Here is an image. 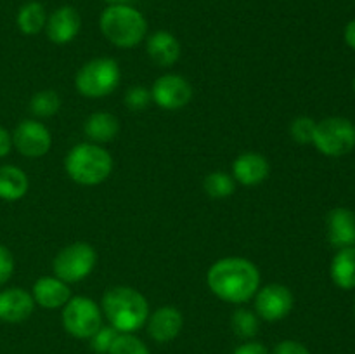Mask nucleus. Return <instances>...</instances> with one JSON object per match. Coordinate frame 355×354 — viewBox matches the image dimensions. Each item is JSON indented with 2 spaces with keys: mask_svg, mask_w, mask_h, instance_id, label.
Listing matches in <instances>:
<instances>
[{
  "mask_svg": "<svg viewBox=\"0 0 355 354\" xmlns=\"http://www.w3.org/2000/svg\"><path fill=\"white\" fill-rule=\"evenodd\" d=\"M343 40H345V44L349 45L350 49L355 51V19L347 23L345 30H343Z\"/></svg>",
  "mask_w": 355,
  "mask_h": 354,
  "instance_id": "nucleus-34",
  "label": "nucleus"
},
{
  "mask_svg": "<svg viewBox=\"0 0 355 354\" xmlns=\"http://www.w3.org/2000/svg\"><path fill=\"white\" fill-rule=\"evenodd\" d=\"M101 33L107 42L120 49H132L148 35V21L144 14L128 3L107 6L99 17Z\"/></svg>",
  "mask_w": 355,
  "mask_h": 354,
  "instance_id": "nucleus-3",
  "label": "nucleus"
},
{
  "mask_svg": "<svg viewBox=\"0 0 355 354\" xmlns=\"http://www.w3.org/2000/svg\"><path fill=\"white\" fill-rule=\"evenodd\" d=\"M329 276L333 283L342 290L355 288V246L336 250L329 266Z\"/></svg>",
  "mask_w": 355,
  "mask_h": 354,
  "instance_id": "nucleus-20",
  "label": "nucleus"
},
{
  "mask_svg": "<svg viewBox=\"0 0 355 354\" xmlns=\"http://www.w3.org/2000/svg\"><path fill=\"white\" fill-rule=\"evenodd\" d=\"M83 132L94 144H103V142L113 141L120 132V121L113 113L107 111H96L89 115L83 124Z\"/></svg>",
  "mask_w": 355,
  "mask_h": 354,
  "instance_id": "nucleus-19",
  "label": "nucleus"
},
{
  "mask_svg": "<svg viewBox=\"0 0 355 354\" xmlns=\"http://www.w3.org/2000/svg\"><path fill=\"white\" fill-rule=\"evenodd\" d=\"M31 297L40 307L59 309L71 298V292L68 283L59 280L58 276H42L33 283Z\"/></svg>",
  "mask_w": 355,
  "mask_h": 354,
  "instance_id": "nucleus-17",
  "label": "nucleus"
},
{
  "mask_svg": "<svg viewBox=\"0 0 355 354\" xmlns=\"http://www.w3.org/2000/svg\"><path fill=\"white\" fill-rule=\"evenodd\" d=\"M148 333L155 342L166 344L172 342L182 332L184 318L182 312L173 305H163L158 307L155 312H151L146 321Z\"/></svg>",
  "mask_w": 355,
  "mask_h": 354,
  "instance_id": "nucleus-13",
  "label": "nucleus"
},
{
  "mask_svg": "<svg viewBox=\"0 0 355 354\" xmlns=\"http://www.w3.org/2000/svg\"><path fill=\"white\" fill-rule=\"evenodd\" d=\"M255 312L263 321H281L291 312L295 297L286 285L270 283L259 288L255 294Z\"/></svg>",
  "mask_w": 355,
  "mask_h": 354,
  "instance_id": "nucleus-9",
  "label": "nucleus"
},
{
  "mask_svg": "<svg viewBox=\"0 0 355 354\" xmlns=\"http://www.w3.org/2000/svg\"><path fill=\"white\" fill-rule=\"evenodd\" d=\"M30 180L16 165H0V200L17 201L28 193Z\"/></svg>",
  "mask_w": 355,
  "mask_h": 354,
  "instance_id": "nucleus-21",
  "label": "nucleus"
},
{
  "mask_svg": "<svg viewBox=\"0 0 355 354\" xmlns=\"http://www.w3.org/2000/svg\"><path fill=\"white\" fill-rule=\"evenodd\" d=\"M231 328L239 339L250 340L259 333L260 318L255 311H250L246 307H238L231 314Z\"/></svg>",
  "mask_w": 355,
  "mask_h": 354,
  "instance_id": "nucleus-23",
  "label": "nucleus"
},
{
  "mask_svg": "<svg viewBox=\"0 0 355 354\" xmlns=\"http://www.w3.org/2000/svg\"><path fill=\"white\" fill-rule=\"evenodd\" d=\"M12 146L23 156L40 158L52 146L51 130L38 120H23L14 128Z\"/></svg>",
  "mask_w": 355,
  "mask_h": 354,
  "instance_id": "nucleus-11",
  "label": "nucleus"
},
{
  "mask_svg": "<svg viewBox=\"0 0 355 354\" xmlns=\"http://www.w3.org/2000/svg\"><path fill=\"white\" fill-rule=\"evenodd\" d=\"M318 121L311 117H297L290 125V134L298 144H312Z\"/></svg>",
  "mask_w": 355,
  "mask_h": 354,
  "instance_id": "nucleus-27",
  "label": "nucleus"
},
{
  "mask_svg": "<svg viewBox=\"0 0 355 354\" xmlns=\"http://www.w3.org/2000/svg\"><path fill=\"white\" fill-rule=\"evenodd\" d=\"M328 242L336 250L355 246V214L350 208L336 207L326 217Z\"/></svg>",
  "mask_w": 355,
  "mask_h": 354,
  "instance_id": "nucleus-15",
  "label": "nucleus"
},
{
  "mask_svg": "<svg viewBox=\"0 0 355 354\" xmlns=\"http://www.w3.org/2000/svg\"><path fill=\"white\" fill-rule=\"evenodd\" d=\"M203 189L210 198H227L236 191V180L231 174L215 170L205 177Z\"/></svg>",
  "mask_w": 355,
  "mask_h": 354,
  "instance_id": "nucleus-24",
  "label": "nucleus"
},
{
  "mask_svg": "<svg viewBox=\"0 0 355 354\" xmlns=\"http://www.w3.org/2000/svg\"><path fill=\"white\" fill-rule=\"evenodd\" d=\"M232 354H269V351H267V347L263 344L255 342V340H246L245 344L236 347V351Z\"/></svg>",
  "mask_w": 355,
  "mask_h": 354,
  "instance_id": "nucleus-32",
  "label": "nucleus"
},
{
  "mask_svg": "<svg viewBox=\"0 0 355 354\" xmlns=\"http://www.w3.org/2000/svg\"><path fill=\"white\" fill-rule=\"evenodd\" d=\"M120 332L113 328L111 325H103L92 337L89 339L90 342V349L97 354H107L110 353L111 346H113L114 339Z\"/></svg>",
  "mask_w": 355,
  "mask_h": 354,
  "instance_id": "nucleus-28",
  "label": "nucleus"
},
{
  "mask_svg": "<svg viewBox=\"0 0 355 354\" xmlns=\"http://www.w3.org/2000/svg\"><path fill=\"white\" fill-rule=\"evenodd\" d=\"M61 321L69 335L89 340L103 326V311L90 297L76 295L62 305Z\"/></svg>",
  "mask_w": 355,
  "mask_h": 354,
  "instance_id": "nucleus-7",
  "label": "nucleus"
},
{
  "mask_svg": "<svg viewBox=\"0 0 355 354\" xmlns=\"http://www.w3.org/2000/svg\"><path fill=\"white\" fill-rule=\"evenodd\" d=\"M269 160L255 151L241 153L232 163V177L243 186H257L269 177Z\"/></svg>",
  "mask_w": 355,
  "mask_h": 354,
  "instance_id": "nucleus-16",
  "label": "nucleus"
},
{
  "mask_svg": "<svg viewBox=\"0 0 355 354\" xmlns=\"http://www.w3.org/2000/svg\"><path fill=\"white\" fill-rule=\"evenodd\" d=\"M61 110V97L55 90H40L30 99V111L37 118H51Z\"/></svg>",
  "mask_w": 355,
  "mask_h": 354,
  "instance_id": "nucleus-25",
  "label": "nucleus"
},
{
  "mask_svg": "<svg viewBox=\"0 0 355 354\" xmlns=\"http://www.w3.org/2000/svg\"><path fill=\"white\" fill-rule=\"evenodd\" d=\"M272 354H311V351L298 340H283L274 347Z\"/></svg>",
  "mask_w": 355,
  "mask_h": 354,
  "instance_id": "nucleus-31",
  "label": "nucleus"
},
{
  "mask_svg": "<svg viewBox=\"0 0 355 354\" xmlns=\"http://www.w3.org/2000/svg\"><path fill=\"white\" fill-rule=\"evenodd\" d=\"M14 273V255L6 245L0 243V287L6 285L12 278Z\"/></svg>",
  "mask_w": 355,
  "mask_h": 354,
  "instance_id": "nucleus-30",
  "label": "nucleus"
},
{
  "mask_svg": "<svg viewBox=\"0 0 355 354\" xmlns=\"http://www.w3.org/2000/svg\"><path fill=\"white\" fill-rule=\"evenodd\" d=\"M96 262L97 253L94 246L85 242H75L59 250L52 260V271L64 283H78L92 273Z\"/></svg>",
  "mask_w": 355,
  "mask_h": 354,
  "instance_id": "nucleus-8",
  "label": "nucleus"
},
{
  "mask_svg": "<svg viewBox=\"0 0 355 354\" xmlns=\"http://www.w3.org/2000/svg\"><path fill=\"white\" fill-rule=\"evenodd\" d=\"M121 71L113 58H96L87 61L75 76V87L83 97L101 99L116 90Z\"/></svg>",
  "mask_w": 355,
  "mask_h": 354,
  "instance_id": "nucleus-5",
  "label": "nucleus"
},
{
  "mask_svg": "<svg viewBox=\"0 0 355 354\" xmlns=\"http://www.w3.org/2000/svg\"><path fill=\"white\" fill-rule=\"evenodd\" d=\"M12 148V134L0 125V158L9 155Z\"/></svg>",
  "mask_w": 355,
  "mask_h": 354,
  "instance_id": "nucleus-33",
  "label": "nucleus"
},
{
  "mask_svg": "<svg viewBox=\"0 0 355 354\" xmlns=\"http://www.w3.org/2000/svg\"><path fill=\"white\" fill-rule=\"evenodd\" d=\"M151 101H153L151 90H149L148 87L134 85L125 92V104H127L128 110L132 111L146 110Z\"/></svg>",
  "mask_w": 355,
  "mask_h": 354,
  "instance_id": "nucleus-29",
  "label": "nucleus"
},
{
  "mask_svg": "<svg viewBox=\"0 0 355 354\" xmlns=\"http://www.w3.org/2000/svg\"><path fill=\"white\" fill-rule=\"evenodd\" d=\"M146 51H148L149 59L156 66L162 68H170L175 65L180 58V42L173 33L166 30H158L151 33L146 42Z\"/></svg>",
  "mask_w": 355,
  "mask_h": 354,
  "instance_id": "nucleus-18",
  "label": "nucleus"
},
{
  "mask_svg": "<svg viewBox=\"0 0 355 354\" xmlns=\"http://www.w3.org/2000/svg\"><path fill=\"white\" fill-rule=\"evenodd\" d=\"M35 309L31 294L19 287L0 290V321L21 323L26 321Z\"/></svg>",
  "mask_w": 355,
  "mask_h": 354,
  "instance_id": "nucleus-14",
  "label": "nucleus"
},
{
  "mask_svg": "<svg viewBox=\"0 0 355 354\" xmlns=\"http://www.w3.org/2000/svg\"><path fill=\"white\" fill-rule=\"evenodd\" d=\"M45 35L52 44L64 45L76 38L82 30V17L80 12L71 6L58 7L51 16H47L45 23Z\"/></svg>",
  "mask_w": 355,
  "mask_h": 354,
  "instance_id": "nucleus-12",
  "label": "nucleus"
},
{
  "mask_svg": "<svg viewBox=\"0 0 355 354\" xmlns=\"http://www.w3.org/2000/svg\"><path fill=\"white\" fill-rule=\"evenodd\" d=\"M103 2H106L107 6H120V3H128L130 0H103Z\"/></svg>",
  "mask_w": 355,
  "mask_h": 354,
  "instance_id": "nucleus-35",
  "label": "nucleus"
},
{
  "mask_svg": "<svg viewBox=\"0 0 355 354\" xmlns=\"http://www.w3.org/2000/svg\"><path fill=\"white\" fill-rule=\"evenodd\" d=\"M64 169L76 184L97 186L113 172V156L103 146L82 142L69 149L64 158Z\"/></svg>",
  "mask_w": 355,
  "mask_h": 354,
  "instance_id": "nucleus-4",
  "label": "nucleus"
},
{
  "mask_svg": "<svg viewBox=\"0 0 355 354\" xmlns=\"http://www.w3.org/2000/svg\"><path fill=\"white\" fill-rule=\"evenodd\" d=\"M107 354H151L149 347L134 333H118Z\"/></svg>",
  "mask_w": 355,
  "mask_h": 354,
  "instance_id": "nucleus-26",
  "label": "nucleus"
},
{
  "mask_svg": "<svg viewBox=\"0 0 355 354\" xmlns=\"http://www.w3.org/2000/svg\"><path fill=\"white\" fill-rule=\"evenodd\" d=\"M352 89H354V94H355V76H354V82H352Z\"/></svg>",
  "mask_w": 355,
  "mask_h": 354,
  "instance_id": "nucleus-36",
  "label": "nucleus"
},
{
  "mask_svg": "<svg viewBox=\"0 0 355 354\" xmlns=\"http://www.w3.org/2000/svg\"><path fill=\"white\" fill-rule=\"evenodd\" d=\"M208 288L229 304H245L260 288V271L245 257H224L211 264L207 273Z\"/></svg>",
  "mask_w": 355,
  "mask_h": 354,
  "instance_id": "nucleus-1",
  "label": "nucleus"
},
{
  "mask_svg": "<svg viewBox=\"0 0 355 354\" xmlns=\"http://www.w3.org/2000/svg\"><path fill=\"white\" fill-rule=\"evenodd\" d=\"M312 144L329 158H340L354 151L355 125L345 117H328L315 124Z\"/></svg>",
  "mask_w": 355,
  "mask_h": 354,
  "instance_id": "nucleus-6",
  "label": "nucleus"
},
{
  "mask_svg": "<svg viewBox=\"0 0 355 354\" xmlns=\"http://www.w3.org/2000/svg\"><path fill=\"white\" fill-rule=\"evenodd\" d=\"M101 311L116 332L134 333L146 326L149 318V302L135 288L118 285L104 292Z\"/></svg>",
  "mask_w": 355,
  "mask_h": 354,
  "instance_id": "nucleus-2",
  "label": "nucleus"
},
{
  "mask_svg": "<svg viewBox=\"0 0 355 354\" xmlns=\"http://www.w3.org/2000/svg\"><path fill=\"white\" fill-rule=\"evenodd\" d=\"M45 23H47V14L42 3L26 2L17 10L16 24L23 35H28V37L38 35L45 28Z\"/></svg>",
  "mask_w": 355,
  "mask_h": 354,
  "instance_id": "nucleus-22",
  "label": "nucleus"
},
{
  "mask_svg": "<svg viewBox=\"0 0 355 354\" xmlns=\"http://www.w3.org/2000/svg\"><path fill=\"white\" fill-rule=\"evenodd\" d=\"M151 97L162 110H182L193 99V87L182 75L166 73L153 83Z\"/></svg>",
  "mask_w": 355,
  "mask_h": 354,
  "instance_id": "nucleus-10",
  "label": "nucleus"
}]
</instances>
